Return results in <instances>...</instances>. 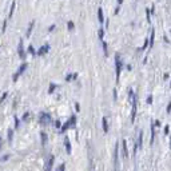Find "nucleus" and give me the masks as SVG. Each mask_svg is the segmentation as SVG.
Wrapping results in <instances>:
<instances>
[{
    "instance_id": "32",
    "label": "nucleus",
    "mask_w": 171,
    "mask_h": 171,
    "mask_svg": "<svg viewBox=\"0 0 171 171\" xmlns=\"http://www.w3.org/2000/svg\"><path fill=\"white\" fill-rule=\"evenodd\" d=\"M146 15H147V22L150 23V9H149V8L146 9Z\"/></svg>"
},
{
    "instance_id": "45",
    "label": "nucleus",
    "mask_w": 171,
    "mask_h": 171,
    "mask_svg": "<svg viewBox=\"0 0 171 171\" xmlns=\"http://www.w3.org/2000/svg\"><path fill=\"white\" fill-rule=\"evenodd\" d=\"M75 106H76V110H78V111H80V107H79V103H78V102L75 103Z\"/></svg>"
},
{
    "instance_id": "14",
    "label": "nucleus",
    "mask_w": 171,
    "mask_h": 171,
    "mask_svg": "<svg viewBox=\"0 0 171 171\" xmlns=\"http://www.w3.org/2000/svg\"><path fill=\"white\" fill-rule=\"evenodd\" d=\"M98 20L100 24L104 23V15H103V9L102 8H98Z\"/></svg>"
},
{
    "instance_id": "8",
    "label": "nucleus",
    "mask_w": 171,
    "mask_h": 171,
    "mask_svg": "<svg viewBox=\"0 0 171 171\" xmlns=\"http://www.w3.org/2000/svg\"><path fill=\"white\" fill-rule=\"evenodd\" d=\"M50 48H51V47H50V44H47V43H46V44H43V46L40 47V48L36 51V55H37V56H43V55L48 54Z\"/></svg>"
},
{
    "instance_id": "7",
    "label": "nucleus",
    "mask_w": 171,
    "mask_h": 171,
    "mask_svg": "<svg viewBox=\"0 0 171 171\" xmlns=\"http://www.w3.org/2000/svg\"><path fill=\"white\" fill-rule=\"evenodd\" d=\"M17 54H19V58L24 60L26 59V51H24V43H23V40L20 39V42H19V44H17Z\"/></svg>"
},
{
    "instance_id": "38",
    "label": "nucleus",
    "mask_w": 171,
    "mask_h": 171,
    "mask_svg": "<svg viewBox=\"0 0 171 171\" xmlns=\"http://www.w3.org/2000/svg\"><path fill=\"white\" fill-rule=\"evenodd\" d=\"M171 112V102L169 103V106H167V114H170Z\"/></svg>"
},
{
    "instance_id": "6",
    "label": "nucleus",
    "mask_w": 171,
    "mask_h": 171,
    "mask_svg": "<svg viewBox=\"0 0 171 171\" xmlns=\"http://www.w3.org/2000/svg\"><path fill=\"white\" fill-rule=\"evenodd\" d=\"M131 103H132V111H131V122L134 123L135 122V118H136V110H138V96L134 95L131 99Z\"/></svg>"
},
{
    "instance_id": "15",
    "label": "nucleus",
    "mask_w": 171,
    "mask_h": 171,
    "mask_svg": "<svg viewBox=\"0 0 171 171\" xmlns=\"http://www.w3.org/2000/svg\"><path fill=\"white\" fill-rule=\"evenodd\" d=\"M34 27H35V22H31L30 24H28L27 32H26V36H27V37H30V36H31V32H32V30H34Z\"/></svg>"
},
{
    "instance_id": "42",
    "label": "nucleus",
    "mask_w": 171,
    "mask_h": 171,
    "mask_svg": "<svg viewBox=\"0 0 171 171\" xmlns=\"http://www.w3.org/2000/svg\"><path fill=\"white\" fill-rule=\"evenodd\" d=\"M114 100H116V88H114Z\"/></svg>"
},
{
    "instance_id": "30",
    "label": "nucleus",
    "mask_w": 171,
    "mask_h": 171,
    "mask_svg": "<svg viewBox=\"0 0 171 171\" xmlns=\"http://www.w3.org/2000/svg\"><path fill=\"white\" fill-rule=\"evenodd\" d=\"M9 158V155L7 154V155H4V156H2V158H0V162H6V160Z\"/></svg>"
},
{
    "instance_id": "23",
    "label": "nucleus",
    "mask_w": 171,
    "mask_h": 171,
    "mask_svg": "<svg viewBox=\"0 0 171 171\" xmlns=\"http://www.w3.org/2000/svg\"><path fill=\"white\" fill-rule=\"evenodd\" d=\"M154 40H155V30L151 31V39H150V48L154 46Z\"/></svg>"
},
{
    "instance_id": "40",
    "label": "nucleus",
    "mask_w": 171,
    "mask_h": 171,
    "mask_svg": "<svg viewBox=\"0 0 171 171\" xmlns=\"http://www.w3.org/2000/svg\"><path fill=\"white\" fill-rule=\"evenodd\" d=\"M78 79V74L75 72V74H72V80H76Z\"/></svg>"
},
{
    "instance_id": "13",
    "label": "nucleus",
    "mask_w": 171,
    "mask_h": 171,
    "mask_svg": "<svg viewBox=\"0 0 171 171\" xmlns=\"http://www.w3.org/2000/svg\"><path fill=\"white\" fill-rule=\"evenodd\" d=\"M102 127H103V131L106 132H108V123H107V116H103L102 118Z\"/></svg>"
},
{
    "instance_id": "16",
    "label": "nucleus",
    "mask_w": 171,
    "mask_h": 171,
    "mask_svg": "<svg viewBox=\"0 0 171 171\" xmlns=\"http://www.w3.org/2000/svg\"><path fill=\"white\" fill-rule=\"evenodd\" d=\"M122 146H123V158L127 159L128 158V151H127V143H126V140H123L122 142Z\"/></svg>"
},
{
    "instance_id": "24",
    "label": "nucleus",
    "mask_w": 171,
    "mask_h": 171,
    "mask_svg": "<svg viewBox=\"0 0 171 171\" xmlns=\"http://www.w3.org/2000/svg\"><path fill=\"white\" fill-rule=\"evenodd\" d=\"M102 46H103V52H104V55H108V47H107V43L104 42V40H102Z\"/></svg>"
},
{
    "instance_id": "22",
    "label": "nucleus",
    "mask_w": 171,
    "mask_h": 171,
    "mask_svg": "<svg viewBox=\"0 0 171 171\" xmlns=\"http://www.w3.org/2000/svg\"><path fill=\"white\" fill-rule=\"evenodd\" d=\"M20 120L22 122H28V120H30V112H24V114H23V116L20 118Z\"/></svg>"
},
{
    "instance_id": "12",
    "label": "nucleus",
    "mask_w": 171,
    "mask_h": 171,
    "mask_svg": "<svg viewBox=\"0 0 171 171\" xmlns=\"http://www.w3.org/2000/svg\"><path fill=\"white\" fill-rule=\"evenodd\" d=\"M88 171H95V167H94V158H92V153L90 151L88 153Z\"/></svg>"
},
{
    "instance_id": "9",
    "label": "nucleus",
    "mask_w": 171,
    "mask_h": 171,
    "mask_svg": "<svg viewBox=\"0 0 171 171\" xmlns=\"http://www.w3.org/2000/svg\"><path fill=\"white\" fill-rule=\"evenodd\" d=\"M63 144H64V149H66V153L68 155L71 154L72 151V146H71V142H70V138L68 136H64V140H63Z\"/></svg>"
},
{
    "instance_id": "43",
    "label": "nucleus",
    "mask_w": 171,
    "mask_h": 171,
    "mask_svg": "<svg viewBox=\"0 0 171 171\" xmlns=\"http://www.w3.org/2000/svg\"><path fill=\"white\" fill-rule=\"evenodd\" d=\"M2 147H3V138L0 136V150H2Z\"/></svg>"
},
{
    "instance_id": "35",
    "label": "nucleus",
    "mask_w": 171,
    "mask_h": 171,
    "mask_svg": "<svg viewBox=\"0 0 171 171\" xmlns=\"http://www.w3.org/2000/svg\"><path fill=\"white\" fill-rule=\"evenodd\" d=\"M55 30V24H51L50 27H48V32H51V31H54Z\"/></svg>"
},
{
    "instance_id": "3",
    "label": "nucleus",
    "mask_w": 171,
    "mask_h": 171,
    "mask_svg": "<svg viewBox=\"0 0 171 171\" xmlns=\"http://www.w3.org/2000/svg\"><path fill=\"white\" fill-rule=\"evenodd\" d=\"M39 123L43 126V127H46V126H48L52 123V118L48 112H40L39 114Z\"/></svg>"
},
{
    "instance_id": "21",
    "label": "nucleus",
    "mask_w": 171,
    "mask_h": 171,
    "mask_svg": "<svg viewBox=\"0 0 171 171\" xmlns=\"http://www.w3.org/2000/svg\"><path fill=\"white\" fill-rule=\"evenodd\" d=\"M27 51H28V54H30V55L36 56V50L34 48V46H32V44H31L30 47H28V50H27Z\"/></svg>"
},
{
    "instance_id": "25",
    "label": "nucleus",
    "mask_w": 171,
    "mask_h": 171,
    "mask_svg": "<svg viewBox=\"0 0 171 171\" xmlns=\"http://www.w3.org/2000/svg\"><path fill=\"white\" fill-rule=\"evenodd\" d=\"M19 126H20V118L15 116V128L13 130H19Z\"/></svg>"
},
{
    "instance_id": "41",
    "label": "nucleus",
    "mask_w": 171,
    "mask_h": 171,
    "mask_svg": "<svg viewBox=\"0 0 171 171\" xmlns=\"http://www.w3.org/2000/svg\"><path fill=\"white\" fill-rule=\"evenodd\" d=\"M169 128H170L169 126H166V127H164V134H166V135L169 134Z\"/></svg>"
},
{
    "instance_id": "28",
    "label": "nucleus",
    "mask_w": 171,
    "mask_h": 171,
    "mask_svg": "<svg viewBox=\"0 0 171 171\" xmlns=\"http://www.w3.org/2000/svg\"><path fill=\"white\" fill-rule=\"evenodd\" d=\"M98 32H99L98 36H99V39H100V42H102V40H103V36H104V30H103V28H100V30H99Z\"/></svg>"
},
{
    "instance_id": "39",
    "label": "nucleus",
    "mask_w": 171,
    "mask_h": 171,
    "mask_svg": "<svg viewBox=\"0 0 171 171\" xmlns=\"http://www.w3.org/2000/svg\"><path fill=\"white\" fill-rule=\"evenodd\" d=\"M147 46H149V40L146 39V42H144V46H143V50H146V48H147Z\"/></svg>"
},
{
    "instance_id": "5",
    "label": "nucleus",
    "mask_w": 171,
    "mask_h": 171,
    "mask_svg": "<svg viewBox=\"0 0 171 171\" xmlns=\"http://www.w3.org/2000/svg\"><path fill=\"white\" fill-rule=\"evenodd\" d=\"M114 170L115 171H120L119 170V144H115V151H114Z\"/></svg>"
},
{
    "instance_id": "10",
    "label": "nucleus",
    "mask_w": 171,
    "mask_h": 171,
    "mask_svg": "<svg viewBox=\"0 0 171 171\" xmlns=\"http://www.w3.org/2000/svg\"><path fill=\"white\" fill-rule=\"evenodd\" d=\"M54 160H55L54 155H51L50 158H48V160H47V163H46V171H52V166H54Z\"/></svg>"
},
{
    "instance_id": "44",
    "label": "nucleus",
    "mask_w": 171,
    "mask_h": 171,
    "mask_svg": "<svg viewBox=\"0 0 171 171\" xmlns=\"http://www.w3.org/2000/svg\"><path fill=\"white\" fill-rule=\"evenodd\" d=\"M154 125H155V126H158V127H160V122H159V120H156V122L154 123Z\"/></svg>"
},
{
    "instance_id": "27",
    "label": "nucleus",
    "mask_w": 171,
    "mask_h": 171,
    "mask_svg": "<svg viewBox=\"0 0 171 171\" xmlns=\"http://www.w3.org/2000/svg\"><path fill=\"white\" fill-rule=\"evenodd\" d=\"M67 28H68V31H72L74 28H75L74 22H68V23H67Z\"/></svg>"
},
{
    "instance_id": "19",
    "label": "nucleus",
    "mask_w": 171,
    "mask_h": 171,
    "mask_svg": "<svg viewBox=\"0 0 171 171\" xmlns=\"http://www.w3.org/2000/svg\"><path fill=\"white\" fill-rule=\"evenodd\" d=\"M151 144L154 143V139H155V125H154V122L151 123Z\"/></svg>"
},
{
    "instance_id": "2",
    "label": "nucleus",
    "mask_w": 171,
    "mask_h": 171,
    "mask_svg": "<svg viewBox=\"0 0 171 171\" xmlns=\"http://www.w3.org/2000/svg\"><path fill=\"white\" fill-rule=\"evenodd\" d=\"M122 68H123V61L120 55H115V72H116V83L120 79V74H122Z\"/></svg>"
},
{
    "instance_id": "34",
    "label": "nucleus",
    "mask_w": 171,
    "mask_h": 171,
    "mask_svg": "<svg viewBox=\"0 0 171 171\" xmlns=\"http://www.w3.org/2000/svg\"><path fill=\"white\" fill-rule=\"evenodd\" d=\"M147 103H149V104H151V103H153V96H151V95H150L149 98H147Z\"/></svg>"
},
{
    "instance_id": "26",
    "label": "nucleus",
    "mask_w": 171,
    "mask_h": 171,
    "mask_svg": "<svg viewBox=\"0 0 171 171\" xmlns=\"http://www.w3.org/2000/svg\"><path fill=\"white\" fill-rule=\"evenodd\" d=\"M7 98H8V92L6 91V92H4V94L2 95V98H0V104H3V103H4V100H6Z\"/></svg>"
},
{
    "instance_id": "20",
    "label": "nucleus",
    "mask_w": 171,
    "mask_h": 171,
    "mask_svg": "<svg viewBox=\"0 0 171 171\" xmlns=\"http://www.w3.org/2000/svg\"><path fill=\"white\" fill-rule=\"evenodd\" d=\"M56 87H58V84H55V83H50V87H48V94H54L55 92V90Z\"/></svg>"
},
{
    "instance_id": "33",
    "label": "nucleus",
    "mask_w": 171,
    "mask_h": 171,
    "mask_svg": "<svg viewBox=\"0 0 171 171\" xmlns=\"http://www.w3.org/2000/svg\"><path fill=\"white\" fill-rule=\"evenodd\" d=\"M54 125H55V126H56V127H58V128H60V127H61V123H60V122H59V120H56V122H55V123H54Z\"/></svg>"
},
{
    "instance_id": "46",
    "label": "nucleus",
    "mask_w": 171,
    "mask_h": 171,
    "mask_svg": "<svg viewBox=\"0 0 171 171\" xmlns=\"http://www.w3.org/2000/svg\"><path fill=\"white\" fill-rule=\"evenodd\" d=\"M118 3H119V4H122V3H123V0H118Z\"/></svg>"
},
{
    "instance_id": "29",
    "label": "nucleus",
    "mask_w": 171,
    "mask_h": 171,
    "mask_svg": "<svg viewBox=\"0 0 171 171\" xmlns=\"http://www.w3.org/2000/svg\"><path fill=\"white\" fill-rule=\"evenodd\" d=\"M55 171H66V164H64V163H61V164H60L59 167L56 169Z\"/></svg>"
},
{
    "instance_id": "31",
    "label": "nucleus",
    "mask_w": 171,
    "mask_h": 171,
    "mask_svg": "<svg viewBox=\"0 0 171 171\" xmlns=\"http://www.w3.org/2000/svg\"><path fill=\"white\" fill-rule=\"evenodd\" d=\"M71 80H72V74H68L66 76V82H71Z\"/></svg>"
},
{
    "instance_id": "11",
    "label": "nucleus",
    "mask_w": 171,
    "mask_h": 171,
    "mask_svg": "<svg viewBox=\"0 0 171 171\" xmlns=\"http://www.w3.org/2000/svg\"><path fill=\"white\" fill-rule=\"evenodd\" d=\"M40 138H42V146L46 147L47 146V142H48V135H47L46 131H42L40 132Z\"/></svg>"
},
{
    "instance_id": "47",
    "label": "nucleus",
    "mask_w": 171,
    "mask_h": 171,
    "mask_svg": "<svg viewBox=\"0 0 171 171\" xmlns=\"http://www.w3.org/2000/svg\"><path fill=\"white\" fill-rule=\"evenodd\" d=\"M170 147H171V136H170Z\"/></svg>"
},
{
    "instance_id": "37",
    "label": "nucleus",
    "mask_w": 171,
    "mask_h": 171,
    "mask_svg": "<svg viewBox=\"0 0 171 171\" xmlns=\"http://www.w3.org/2000/svg\"><path fill=\"white\" fill-rule=\"evenodd\" d=\"M119 11H120V7L118 6V7L115 8V12H114V13H115V15H118V13H119Z\"/></svg>"
},
{
    "instance_id": "18",
    "label": "nucleus",
    "mask_w": 171,
    "mask_h": 171,
    "mask_svg": "<svg viewBox=\"0 0 171 171\" xmlns=\"http://www.w3.org/2000/svg\"><path fill=\"white\" fill-rule=\"evenodd\" d=\"M12 139H13V130H12V128H8V131H7V140H8V143H12Z\"/></svg>"
},
{
    "instance_id": "4",
    "label": "nucleus",
    "mask_w": 171,
    "mask_h": 171,
    "mask_svg": "<svg viewBox=\"0 0 171 171\" xmlns=\"http://www.w3.org/2000/svg\"><path fill=\"white\" fill-rule=\"evenodd\" d=\"M27 67H28V64L26 63V61H23V63H22V66H20V67H19V68H17V71H16V72H15V74H13V76H12V82H17V79H19V78H20V76H22V75H23V74H24V72H26V70H27Z\"/></svg>"
},
{
    "instance_id": "17",
    "label": "nucleus",
    "mask_w": 171,
    "mask_h": 171,
    "mask_svg": "<svg viewBox=\"0 0 171 171\" xmlns=\"http://www.w3.org/2000/svg\"><path fill=\"white\" fill-rule=\"evenodd\" d=\"M15 8H16V2H12L11 4V8H9V12H8V19H11L13 16V12H15Z\"/></svg>"
},
{
    "instance_id": "1",
    "label": "nucleus",
    "mask_w": 171,
    "mask_h": 171,
    "mask_svg": "<svg viewBox=\"0 0 171 171\" xmlns=\"http://www.w3.org/2000/svg\"><path fill=\"white\" fill-rule=\"evenodd\" d=\"M75 126H76V115H71L70 119L67 122H64L63 125H61L60 127V132H66L67 130H70V128H75Z\"/></svg>"
},
{
    "instance_id": "36",
    "label": "nucleus",
    "mask_w": 171,
    "mask_h": 171,
    "mask_svg": "<svg viewBox=\"0 0 171 171\" xmlns=\"http://www.w3.org/2000/svg\"><path fill=\"white\" fill-rule=\"evenodd\" d=\"M6 28H7V20L4 22V24H3V28H2V32H4V31H6Z\"/></svg>"
}]
</instances>
